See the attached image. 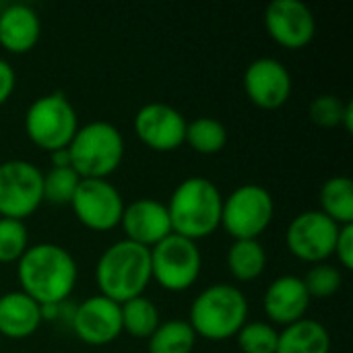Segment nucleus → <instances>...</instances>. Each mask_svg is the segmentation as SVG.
Here are the masks:
<instances>
[{"instance_id":"nucleus-1","label":"nucleus","mask_w":353,"mask_h":353,"mask_svg":"<svg viewBox=\"0 0 353 353\" xmlns=\"http://www.w3.org/2000/svg\"><path fill=\"white\" fill-rule=\"evenodd\" d=\"M21 292L39 306H60L77 285V261L72 254L52 242L29 246L17 261Z\"/></svg>"},{"instance_id":"nucleus-2","label":"nucleus","mask_w":353,"mask_h":353,"mask_svg":"<svg viewBox=\"0 0 353 353\" xmlns=\"http://www.w3.org/2000/svg\"><path fill=\"white\" fill-rule=\"evenodd\" d=\"M221 205L223 196L209 178L190 176L182 180L165 205L172 232L192 242L211 236L221 225Z\"/></svg>"},{"instance_id":"nucleus-3","label":"nucleus","mask_w":353,"mask_h":353,"mask_svg":"<svg viewBox=\"0 0 353 353\" xmlns=\"http://www.w3.org/2000/svg\"><path fill=\"white\" fill-rule=\"evenodd\" d=\"M95 281L99 294L118 304L143 296L151 281L149 248L126 238L114 242L103 250L95 265Z\"/></svg>"},{"instance_id":"nucleus-4","label":"nucleus","mask_w":353,"mask_h":353,"mask_svg":"<svg viewBox=\"0 0 353 353\" xmlns=\"http://www.w3.org/2000/svg\"><path fill=\"white\" fill-rule=\"evenodd\" d=\"M248 302L242 290L230 283H215L203 290L188 314V325L196 337L209 341H225L238 335L246 325Z\"/></svg>"},{"instance_id":"nucleus-5","label":"nucleus","mask_w":353,"mask_h":353,"mask_svg":"<svg viewBox=\"0 0 353 353\" xmlns=\"http://www.w3.org/2000/svg\"><path fill=\"white\" fill-rule=\"evenodd\" d=\"M66 149L70 155V168L81 178L108 180L124 159V137L112 122L93 120L79 126Z\"/></svg>"},{"instance_id":"nucleus-6","label":"nucleus","mask_w":353,"mask_h":353,"mask_svg":"<svg viewBox=\"0 0 353 353\" xmlns=\"http://www.w3.org/2000/svg\"><path fill=\"white\" fill-rule=\"evenodd\" d=\"M79 130L72 103L60 91L37 97L25 114V132L33 145L50 153L66 149Z\"/></svg>"},{"instance_id":"nucleus-7","label":"nucleus","mask_w":353,"mask_h":353,"mask_svg":"<svg viewBox=\"0 0 353 353\" xmlns=\"http://www.w3.org/2000/svg\"><path fill=\"white\" fill-rule=\"evenodd\" d=\"M275 215L273 194L254 182L234 188L221 205V225L234 240H259Z\"/></svg>"},{"instance_id":"nucleus-8","label":"nucleus","mask_w":353,"mask_h":353,"mask_svg":"<svg viewBox=\"0 0 353 353\" xmlns=\"http://www.w3.org/2000/svg\"><path fill=\"white\" fill-rule=\"evenodd\" d=\"M151 279L168 292H184L196 283L203 269V254L196 242L170 234L159 244L149 248Z\"/></svg>"},{"instance_id":"nucleus-9","label":"nucleus","mask_w":353,"mask_h":353,"mask_svg":"<svg viewBox=\"0 0 353 353\" xmlns=\"http://www.w3.org/2000/svg\"><path fill=\"white\" fill-rule=\"evenodd\" d=\"M43 203V172L25 159L0 163V217L19 219L33 215Z\"/></svg>"},{"instance_id":"nucleus-10","label":"nucleus","mask_w":353,"mask_h":353,"mask_svg":"<svg viewBox=\"0 0 353 353\" xmlns=\"http://www.w3.org/2000/svg\"><path fill=\"white\" fill-rule=\"evenodd\" d=\"M70 207L85 228L95 232H108L120 225L124 213V199L120 190L108 180L81 178Z\"/></svg>"},{"instance_id":"nucleus-11","label":"nucleus","mask_w":353,"mask_h":353,"mask_svg":"<svg viewBox=\"0 0 353 353\" xmlns=\"http://www.w3.org/2000/svg\"><path fill=\"white\" fill-rule=\"evenodd\" d=\"M339 228L341 225H337L319 209L304 211L292 219L285 232V242L294 256L319 265L333 254Z\"/></svg>"},{"instance_id":"nucleus-12","label":"nucleus","mask_w":353,"mask_h":353,"mask_svg":"<svg viewBox=\"0 0 353 353\" xmlns=\"http://www.w3.org/2000/svg\"><path fill=\"white\" fill-rule=\"evenodd\" d=\"M265 29L273 41L288 50L308 46L316 33V19L302 0H273L265 8Z\"/></svg>"},{"instance_id":"nucleus-13","label":"nucleus","mask_w":353,"mask_h":353,"mask_svg":"<svg viewBox=\"0 0 353 353\" xmlns=\"http://www.w3.org/2000/svg\"><path fill=\"white\" fill-rule=\"evenodd\" d=\"M186 118L170 103L153 101L143 105L134 116V132L143 145L153 151H174L184 145Z\"/></svg>"},{"instance_id":"nucleus-14","label":"nucleus","mask_w":353,"mask_h":353,"mask_svg":"<svg viewBox=\"0 0 353 353\" xmlns=\"http://www.w3.org/2000/svg\"><path fill=\"white\" fill-rule=\"evenodd\" d=\"M244 91L263 110H277L292 95V74L277 58H256L244 70Z\"/></svg>"},{"instance_id":"nucleus-15","label":"nucleus","mask_w":353,"mask_h":353,"mask_svg":"<svg viewBox=\"0 0 353 353\" xmlns=\"http://www.w3.org/2000/svg\"><path fill=\"white\" fill-rule=\"evenodd\" d=\"M74 335L87 345H108L122 333L120 304L97 294L81 302L70 319Z\"/></svg>"},{"instance_id":"nucleus-16","label":"nucleus","mask_w":353,"mask_h":353,"mask_svg":"<svg viewBox=\"0 0 353 353\" xmlns=\"http://www.w3.org/2000/svg\"><path fill=\"white\" fill-rule=\"evenodd\" d=\"M120 225L126 234V240L141 244L145 248H153L172 232L168 207L155 199H139L130 205H124V213Z\"/></svg>"},{"instance_id":"nucleus-17","label":"nucleus","mask_w":353,"mask_h":353,"mask_svg":"<svg viewBox=\"0 0 353 353\" xmlns=\"http://www.w3.org/2000/svg\"><path fill=\"white\" fill-rule=\"evenodd\" d=\"M308 306H310V296L304 288L302 277L296 275L277 277L267 288L263 298V308L269 321L283 327L306 319Z\"/></svg>"},{"instance_id":"nucleus-18","label":"nucleus","mask_w":353,"mask_h":353,"mask_svg":"<svg viewBox=\"0 0 353 353\" xmlns=\"http://www.w3.org/2000/svg\"><path fill=\"white\" fill-rule=\"evenodd\" d=\"M41 35L37 12L27 4H10L0 12V46L10 54L29 52Z\"/></svg>"},{"instance_id":"nucleus-19","label":"nucleus","mask_w":353,"mask_h":353,"mask_svg":"<svg viewBox=\"0 0 353 353\" xmlns=\"http://www.w3.org/2000/svg\"><path fill=\"white\" fill-rule=\"evenodd\" d=\"M41 321L39 304L21 290L0 296V337L27 339L39 329Z\"/></svg>"},{"instance_id":"nucleus-20","label":"nucleus","mask_w":353,"mask_h":353,"mask_svg":"<svg viewBox=\"0 0 353 353\" xmlns=\"http://www.w3.org/2000/svg\"><path fill=\"white\" fill-rule=\"evenodd\" d=\"M331 335L327 327L314 319L296 321L279 331L275 353H329Z\"/></svg>"},{"instance_id":"nucleus-21","label":"nucleus","mask_w":353,"mask_h":353,"mask_svg":"<svg viewBox=\"0 0 353 353\" xmlns=\"http://www.w3.org/2000/svg\"><path fill=\"white\" fill-rule=\"evenodd\" d=\"M321 209L337 225L353 223V182L350 176L329 178L319 194Z\"/></svg>"},{"instance_id":"nucleus-22","label":"nucleus","mask_w":353,"mask_h":353,"mask_svg":"<svg viewBox=\"0 0 353 353\" xmlns=\"http://www.w3.org/2000/svg\"><path fill=\"white\" fill-rule=\"evenodd\" d=\"M267 267V252L259 240H234L228 250V269L238 281H254Z\"/></svg>"},{"instance_id":"nucleus-23","label":"nucleus","mask_w":353,"mask_h":353,"mask_svg":"<svg viewBox=\"0 0 353 353\" xmlns=\"http://www.w3.org/2000/svg\"><path fill=\"white\" fill-rule=\"evenodd\" d=\"M122 314V331L134 339H149L153 331L159 327V310L155 302L145 296H137L124 304H120Z\"/></svg>"},{"instance_id":"nucleus-24","label":"nucleus","mask_w":353,"mask_h":353,"mask_svg":"<svg viewBox=\"0 0 353 353\" xmlns=\"http://www.w3.org/2000/svg\"><path fill=\"white\" fill-rule=\"evenodd\" d=\"M147 341L149 353H192L196 335L188 321L174 319L168 323H159V327Z\"/></svg>"},{"instance_id":"nucleus-25","label":"nucleus","mask_w":353,"mask_h":353,"mask_svg":"<svg viewBox=\"0 0 353 353\" xmlns=\"http://www.w3.org/2000/svg\"><path fill=\"white\" fill-rule=\"evenodd\" d=\"M184 143L201 155H215L228 145V128L217 118L201 116L186 124Z\"/></svg>"},{"instance_id":"nucleus-26","label":"nucleus","mask_w":353,"mask_h":353,"mask_svg":"<svg viewBox=\"0 0 353 353\" xmlns=\"http://www.w3.org/2000/svg\"><path fill=\"white\" fill-rule=\"evenodd\" d=\"M81 176L70 168H52L43 174V203L50 205H70Z\"/></svg>"},{"instance_id":"nucleus-27","label":"nucleus","mask_w":353,"mask_h":353,"mask_svg":"<svg viewBox=\"0 0 353 353\" xmlns=\"http://www.w3.org/2000/svg\"><path fill=\"white\" fill-rule=\"evenodd\" d=\"M238 345L244 353H275L279 331L269 323H246L238 331Z\"/></svg>"},{"instance_id":"nucleus-28","label":"nucleus","mask_w":353,"mask_h":353,"mask_svg":"<svg viewBox=\"0 0 353 353\" xmlns=\"http://www.w3.org/2000/svg\"><path fill=\"white\" fill-rule=\"evenodd\" d=\"M304 288L310 296V300H325L331 298L339 292L343 275L337 267L327 265V263H319L314 267H310V271L302 277Z\"/></svg>"},{"instance_id":"nucleus-29","label":"nucleus","mask_w":353,"mask_h":353,"mask_svg":"<svg viewBox=\"0 0 353 353\" xmlns=\"http://www.w3.org/2000/svg\"><path fill=\"white\" fill-rule=\"evenodd\" d=\"M29 248L27 228L19 219L0 217V263H17Z\"/></svg>"},{"instance_id":"nucleus-30","label":"nucleus","mask_w":353,"mask_h":353,"mask_svg":"<svg viewBox=\"0 0 353 353\" xmlns=\"http://www.w3.org/2000/svg\"><path fill=\"white\" fill-rule=\"evenodd\" d=\"M350 103L352 101H343L341 97L331 95V93L319 95L310 103V118L316 126H323V128L343 126Z\"/></svg>"},{"instance_id":"nucleus-31","label":"nucleus","mask_w":353,"mask_h":353,"mask_svg":"<svg viewBox=\"0 0 353 353\" xmlns=\"http://www.w3.org/2000/svg\"><path fill=\"white\" fill-rule=\"evenodd\" d=\"M333 254H337L339 265H343L345 269L353 267V223L350 225H341L339 234H337V242H335V250Z\"/></svg>"},{"instance_id":"nucleus-32","label":"nucleus","mask_w":353,"mask_h":353,"mask_svg":"<svg viewBox=\"0 0 353 353\" xmlns=\"http://www.w3.org/2000/svg\"><path fill=\"white\" fill-rule=\"evenodd\" d=\"M14 85H17V74L12 66L4 58H0V105L8 101V97L14 91Z\"/></svg>"},{"instance_id":"nucleus-33","label":"nucleus","mask_w":353,"mask_h":353,"mask_svg":"<svg viewBox=\"0 0 353 353\" xmlns=\"http://www.w3.org/2000/svg\"><path fill=\"white\" fill-rule=\"evenodd\" d=\"M0 341H2V337H0Z\"/></svg>"}]
</instances>
